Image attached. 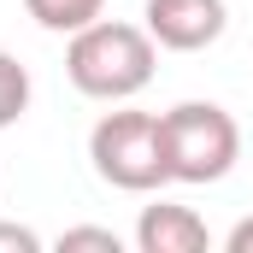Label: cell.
Segmentation results:
<instances>
[{"label":"cell","instance_id":"cell-2","mask_svg":"<svg viewBox=\"0 0 253 253\" xmlns=\"http://www.w3.org/2000/svg\"><path fill=\"white\" fill-rule=\"evenodd\" d=\"M159 135L171 183H224L242 159V129L218 100H183L159 112Z\"/></svg>","mask_w":253,"mask_h":253},{"label":"cell","instance_id":"cell-7","mask_svg":"<svg viewBox=\"0 0 253 253\" xmlns=\"http://www.w3.org/2000/svg\"><path fill=\"white\" fill-rule=\"evenodd\" d=\"M30 112V71L12 59V53H0V129L18 124Z\"/></svg>","mask_w":253,"mask_h":253},{"label":"cell","instance_id":"cell-10","mask_svg":"<svg viewBox=\"0 0 253 253\" xmlns=\"http://www.w3.org/2000/svg\"><path fill=\"white\" fill-rule=\"evenodd\" d=\"M224 253H253V218H242V224L224 236Z\"/></svg>","mask_w":253,"mask_h":253},{"label":"cell","instance_id":"cell-5","mask_svg":"<svg viewBox=\"0 0 253 253\" xmlns=\"http://www.w3.org/2000/svg\"><path fill=\"white\" fill-rule=\"evenodd\" d=\"M135 248L141 253H206L212 248V230H206V218H200L194 206L159 200V206H141V218H135Z\"/></svg>","mask_w":253,"mask_h":253},{"label":"cell","instance_id":"cell-1","mask_svg":"<svg viewBox=\"0 0 253 253\" xmlns=\"http://www.w3.org/2000/svg\"><path fill=\"white\" fill-rule=\"evenodd\" d=\"M153 65H159V42L147 36V24H118V18L83 24L65 47L71 88L88 100H112V106L153 83Z\"/></svg>","mask_w":253,"mask_h":253},{"label":"cell","instance_id":"cell-9","mask_svg":"<svg viewBox=\"0 0 253 253\" xmlns=\"http://www.w3.org/2000/svg\"><path fill=\"white\" fill-rule=\"evenodd\" d=\"M0 253H42V236L30 224H0Z\"/></svg>","mask_w":253,"mask_h":253},{"label":"cell","instance_id":"cell-4","mask_svg":"<svg viewBox=\"0 0 253 253\" xmlns=\"http://www.w3.org/2000/svg\"><path fill=\"white\" fill-rule=\"evenodd\" d=\"M141 24H147V36L159 47L200 53V47H212L230 30V6L224 0H147L141 6Z\"/></svg>","mask_w":253,"mask_h":253},{"label":"cell","instance_id":"cell-8","mask_svg":"<svg viewBox=\"0 0 253 253\" xmlns=\"http://www.w3.org/2000/svg\"><path fill=\"white\" fill-rule=\"evenodd\" d=\"M77 248H94V253H124L118 230H94V224H77L59 236V253H77Z\"/></svg>","mask_w":253,"mask_h":253},{"label":"cell","instance_id":"cell-3","mask_svg":"<svg viewBox=\"0 0 253 253\" xmlns=\"http://www.w3.org/2000/svg\"><path fill=\"white\" fill-rule=\"evenodd\" d=\"M88 159H94V177L112 183L124 194H153L159 183H171L165 171V135L153 112H106L100 124L88 129Z\"/></svg>","mask_w":253,"mask_h":253},{"label":"cell","instance_id":"cell-6","mask_svg":"<svg viewBox=\"0 0 253 253\" xmlns=\"http://www.w3.org/2000/svg\"><path fill=\"white\" fill-rule=\"evenodd\" d=\"M24 12L53 36H77L83 24H94L106 12V0H24Z\"/></svg>","mask_w":253,"mask_h":253}]
</instances>
